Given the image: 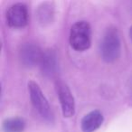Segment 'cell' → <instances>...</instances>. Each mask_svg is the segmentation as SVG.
Listing matches in <instances>:
<instances>
[{
    "label": "cell",
    "mask_w": 132,
    "mask_h": 132,
    "mask_svg": "<svg viewBox=\"0 0 132 132\" xmlns=\"http://www.w3.org/2000/svg\"><path fill=\"white\" fill-rule=\"evenodd\" d=\"M100 52L102 60L108 63L114 62L119 58L121 44L116 27L110 26L105 31L100 44Z\"/></svg>",
    "instance_id": "1"
},
{
    "label": "cell",
    "mask_w": 132,
    "mask_h": 132,
    "mask_svg": "<svg viewBox=\"0 0 132 132\" xmlns=\"http://www.w3.org/2000/svg\"><path fill=\"white\" fill-rule=\"evenodd\" d=\"M70 44L77 52H84L92 45V28L86 21H78L70 31Z\"/></svg>",
    "instance_id": "2"
},
{
    "label": "cell",
    "mask_w": 132,
    "mask_h": 132,
    "mask_svg": "<svg viewBox=\"0 0 132 132\" xmlns=\"http://www.w3.org/2000/svg\"><path fill=\"white\" fill-rule=\"evenodd\" d=\"M28 90H29L30 100L35 110L44 119L51 120L53 118L51 107L40 86L35 81H30L28 82Z\"/></svg>",
    "instance_id": "3"
},
{
    "label": "cell",
    "mask_w": 132,
    "mask_h": 132,
    "mask_svg": "<svg viewBox=\"0 0 132 132\" xmlns=\"http://www.w3.org/2000/svg\"><path fill=\"white\" fill-rule=\"evenodd\" d=\"M55 90L61 103L62 116L66 119L72 118L75 114V101L69 86L64 81L57 80Z\"/></svg>",
    "instance_id": "4"
},
{
    "label": "cell",
    "mask_w": 132,
    "mask_h": 132,
    "mask_svg": "<svg viewBox=\"0 0 132 132\" xmlns=\"http://www.w3.org/2000/svg\"><path fill=\"white\" fill-rule=\"evenodd\" d=\"M28 8L24 3H15L6 11V23L12 28H24L28 24Z\"/></svg>",
    "instance_id": "5"
},
{
    "label": "cell",
    "mask_w": 132,
    "mask_h": 132,
    "mask_svg": "<svg viewBox=\"0 0 132 132\" xmlns=\"http://www.w3.org/2000/svg\"><path fill=\"white\" fill-rule=\"evenodd\" d=\"M43 51L37 44L26 43L21 46L19 51V59L23 66L26 68H32L40 64Z\"/></svg>",
    "instance_id": "6"
},
{
    "label": "cell",
    "mask_w": 132,
    "mask_h": 132,
    "mask_svg": "<svg viewBox=\"0 0 132 132\" xmlns=\"http://www.w3.org/2000/svg\"><path fill=\"white\" fill-rule=\"evenodd\" d=\"M103 121V114L98 110H92L81 119V129L82 132H95L101 127Z\"/></svg>",
    "instance_id": "7"
},
{
    "label": "cell",
    "mask_w": 132,
    "mask_h": 132,
    "mask_svg": "<svg viewBox=\"0 0 132 132\" xmlns=\"http://www.w3.org/2000/svg\"><path fill=\"white\" fill-rule=\"evenodd\" d=\"M40 66L43 74L45 76L52 77L55 74L57 70V55L53 49H46L43 51Z\"/></svg>",
    "instance_id": "8"
},
{
    "label": "cell",
    "mask_w": 132,
    "mask_h": 132,
    "mask_svg": "<svg viewBox=\"0 0 132 132\" xmlns=\"http://www.w3.org/2000/svg\"><path fill=\"white\" fill-rule=\"evenodd\" d=\"M38 21L42 26H46L53 21L54 15V6L53 2H44L39 6L36 12Z\"/></svg>",
    "instance_id": "9"
},
{
    "label": "cell",
    "mask_w": 132,
    "mask_h": 132,
    "mask_svg": "<svg viewBox=\"0 0 132 132\" xmlns=\"http://www.w3.org/2000/svg\"><path fill=\"white\" fill-rule=\"evenodd\" d=\"M2 128L4 132H24L26 122L21 118H9L3 121Z\"/></svg>",
    "instance_id": "10"
},
{
    "label": "cell",
    "mask_w": 132,
    "mask_h": 132,
    "mask_svg": "<svg viewBox=\"0 0 132 132\" xmlns=\"http://www.w3.org/2000/svg\"><path fill=\"white\" fill-rule=\"evenodd\" d=\"M129 37H130V39H131V41H132V26H131V27H130V29H129Z\"/></svg>",
    "instance_id": "11"
}]
</instances>
